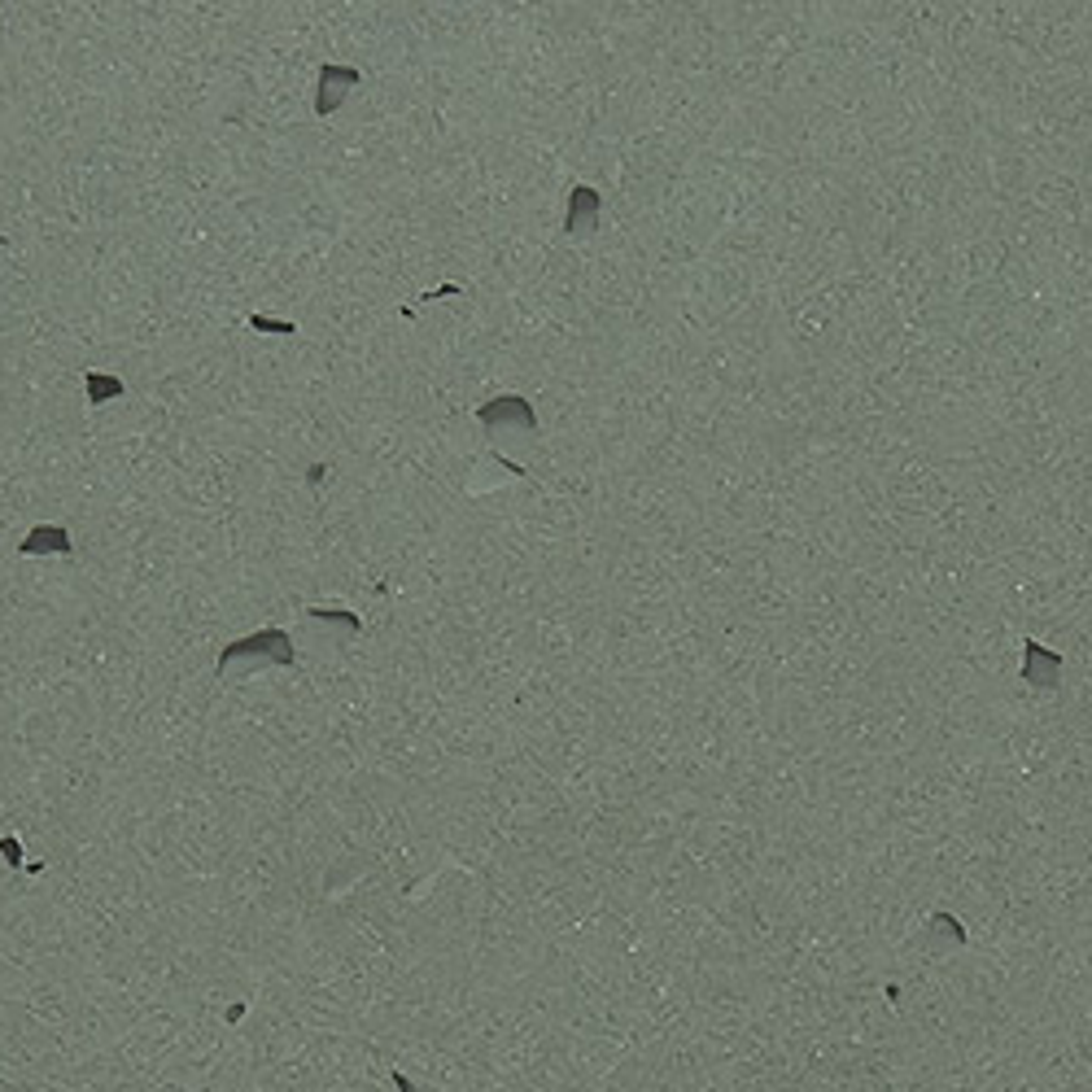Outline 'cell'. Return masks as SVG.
Segmentation results:
<instances>
[{
	"label": "cell",
	"mask_w": 1092,
	"mask_h": 1092,
	"mask_svg": "<svg viewBox=\"0 0 1092 1092\" xmlns=\"http://www.w3.org/2000/svg\"><path fill=\"white\" fill-rule=\"evenodd\" d=\"M263 660H271V664H293V660H298L284 629H263V634H249V638H241L233 647H223L219 651V674H233L237 664H263Z\"/></svg>",
	"instance_id": "cell-1"
},
{
	"label": "cell",
	"mask_w": 1092,
	"mask_h": 1092,
	"mask_svg": "<svg viewBox=\"0 0 1092 1092\" xmlns=\"http://www.w3.org/2000/svg\"><path fill=\"white\" fill-rule=\"evenodd\" d=\"M476 419L486 429H520V433H538V415H534V407L524 403V398H516V393H502V398H494V403H486L476 411Z\"/></svg>",
	"instance_id": "cell-2"
},
{
	"label": "cell",
	"mask_w": 1092,
	"mask_h": 1092,
	"mask_svg": "<svg viewBox=\"0 0 1092 1092\" xmlns=\"http://www.w3.org/2000/svg\"><path fill=\"white\" fill-rule=\"evenodd\" d=\"M599 215H603V197L595 193V188L577 184L569 193V219H564V233H569V237H591L599 227Z\"/></svg>",
	"instance_id": "cell-3"
},
{
	"label": "cell",
	"mask_w": 1092,
	"mask_h": 1092,
	"mask_svg": "<svg viewBox=\"0 0 1092 1092\" xmlns=\"http://www.w3.org/2000/svg\"><path fill=\"white\" fill-rule=\"evenodd\" d=\"M1058 678H1062V656H1054L1036 638H1022V682L1048 690V686H1058Z\"/></svg>",
	"instance_id": "cell-4"
},
{
	"label": "cell",
	"mask_w": 1092,
	"mask_h": 1092,
	"mask_svg": "<svg viewBox=\"0 0 1092 1092\" xmlns=\"http://www.w3.org/2000/svg\"><path fill=\"white\" fill-rule=\"evenodd\" d=\"M350 88H359V71H350V66H324L320 75V97H315V110L320 114H332L337 105L346 101Z\"/></svg>",
	"instance_id": "cell-5"
},
{
	"label": "cell",
	"mask_w": 1092,
	"mask_h": 1092,
	"mask_svg": "<svg viewBox=\"0 0 1092 1092\" xmlns=\"http://www.w3.org/2000/svg\"><path fill=\"white\" fill-rule=\"evenodd\" d=\"M23 555H71L75 546H71V534L61 529V524H39V529L27 534V542L18 546Z\"/></svg>",
	"instance_id": "cell-6"
},
{
	"label": "cell",
	"mask_w": 1092,
	"mask_h": 1092,
	"mask_svg": "<svg viewBox=\"0 0 1092 1092\" xmlns=\"http://www.w3.org/2000/svg\"><path fill=\"white\" fill-rule=\"evenodd\" d=\"M122 393V381H114V376H88V403H110V398Z\"/></svg>",
	"instance_id": "cell-7"
},
{
	"label": "cell",
	"mask_w": 1092,
	"mask_h": 1092,
	"mask_svg": "<svg viewBox=\"0 0 1092 1092\" xmlns=\"http://www.w3.org/2000/svg\"><path fill=\"white\" fill-rule=\"evenodd\" d=\"M254 328H263V332H293V324H271V320H263V315H254V320H249Z\"/></svg>",
	"instance_id": "cell-8"
},
{
	"label": "cell",
	"mask_w": 1092,
	"mask_h": 1092,
	"mask_svg": "<svg viewBox=\"0 0 1092 1092\" xmlns=\"http://www.w3.org/2000/svg\"><path fill=\"white\" fill-rule=\"evenodd\" d=\"M393 1084H398V1088H403V1092H415V1084H411L407 1075H393Z\"/></svg>",
	"instance_id": "cell-9"
}]
</instances>
